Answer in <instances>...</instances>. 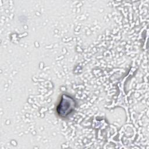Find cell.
I'll return each instance as SVG.
<instances>
[{
    "instance_id": "6da1fadb",
    "label": "cell",
    "mask_w": 149,
    "mask_h": 149,
    "mask_svg": "<svg viewBox=\"0 0 149 149\" xmlns=\"http://www.w3.org/2000/svg\"><path fill=\"white\" fill-rule=\"evenodd\" d=\"M75 107V100L69 95L63 94L56 111L59 116L65 118L69 116L74 110Z\"/></svg>"
}]
</instances>
